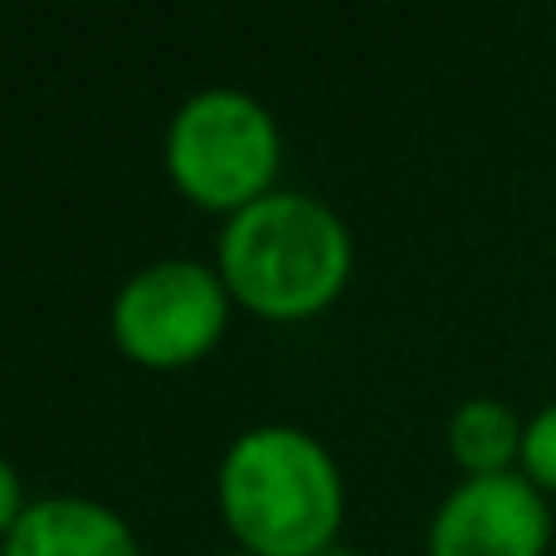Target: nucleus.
<instances>
[{
    "instance_id": "1",
    "label": "nucleus",
    "mask_w": 556,
    "mask_h": 556,
    "mask_svg": "<svg viewBox=\"0 0 556 556\" xmlns=\"http://www.w3.org/2000/svg\"><path fill=\"white\" fill-rule=\"evenodd\" d=\"M220 508L254 556H313L342 518V479L313 434L260 425L225 450Z\"/></svg>"
},
{
    "instance_id": "2",
    "label": "nucleus",
    "mask_w": 556,
    "mask_h": 556,
    "mask_svg": "<svg viewBox=\"0 0 556 556\" xmlns=\"http://www.w3.org/2000/svg\"><path fill=\"white\" fill-rule=\"evenodd\" d=\"M225 283L269 317L317 313L352 269L342 215L303 191H264L220 235Z\"/></svg>"
},
{
    "instance_id": "3",
    "label": "nucleus",
    "mask_w": 556,
    "mask_h": 556,
    "mask_svg": "<svg viewBox=\"0 0 556 556\" xmlns=\"http://www.w3.org/2000/svg\"><path fill=\"white\" fill-rule=\"evenodd\" d=\"M166 166L201 205H250L278 166V127L244 88H201L186 98L166 132Z\"/></svg>"
},
{
    "instance_id": "4",
    "label": "nucleus",
    "mask_w": 556,
    "mask_h": 556,
    "mask_svg": "<svg viewBox=\"0 0 556 556\" xmlns=\"http://www.w3.org/2000/svg\"><path fill=\"white\" fill-rule=\"evenodd\" d=\"M225 327V283L195 260L147 264L117 288L113 332L127 356L176 366L201 356Z\"/></svg>"
},
{
    "instance_id": "5",
    "label": "nucleus",
    "mask_w": 556,
    "mask_h": 556,
    "mask_svg": "<svg viewBox=\"0 0 556 556\" xmlns=\"http://www.w3.org/2000/svg\"><path fill=\"white\" fill-rule=\"evenodd\" d=\"M552 513L522 473L464 479L430 522V556H542Z\"/></svg>"
},
{
    "instance_id": "6",
    "label": "nucleus",
    "mask_w": 556,
    "mask_h": 556,
    "mask_svg": "<svg viewBox=\"0 0 556 556\" xmlns=\"http://www.w3.org/2000/svg\"><path fill=\"white\" fill-rule=\"evenodd\" d=\"M0 556H142L113 508L93 498H39L5 532Z\"/></svg>"
},
{
    "instance_id": "7",
    "label": "nucleus",
    "mask_w": 556,
    "mask_h": 556,
    "mask_svg": "<svg viewBox=\"0 0 556 556\" xmlns=\"http://www.w3.org/2000/svg\"><path fill=\"white\" fill-rule=\"evenodd\" d=\"M522 434H528V425L508 405L473 395L450 420V450L469 469V479H483V473H508V464L522 454Z\"/></svg>"
},
{
    "instance_id": "8",
    "label": "nucleus",
    "mask_w": 556,
    "mask_h": 556,
    "mask_svg": "<svg viewBox=\"0 0 556 556\" xmlns=\"http://www.w3.org/2000/svg\"><path fill=\"white\" fill-rule=\"evenodd\" d=\"M522 469H528L532 483L556 489V401L538 420H528V434H522Z\"/></svg>"
},
{
    "instance_id": "9",
    "label": "nucleus",
    "mask_w": 556,
    "mask_h": 556,
    "mask_svg": "<svg viewBox=\"0 0 556 556\" xmlns=\"http://www.w3.org/2000/svg\"><path fill=\"white\" fill-rule=\"evenodd\" d=\"M20 479H15V469H10V459L0 454V528H15V518H20Z\"/></svg>"
},
{
    "instance_id": "10",
    "label": "nucleus",
    "mask_w": 556,
    "mask_h": 556,
    "mask_svg": "<svg viewBox=\"0 0 556 556\" xmlns=\"http://www.w3.org/2000/svg\"><path fill=\"white\" fill-rule=\"evenodd\" d=\"M313 556H356V552H342V547H323V552H313Z\"/></svg>"
},
{
    "instance_id": "11",
    "label": "nucleus",
    "mask_w": 556,
    "mask_h": 556,
    "mask_svg": "<svg viewBox=\"0 0 556 556\" xmlns=\"http://www.w3.org/2000/svg\"><path fill=\"white\" fill-rule=\"evenodd\" d=\"M235 556H254V552H235Z\"/></svg>"
}]
</instances>
